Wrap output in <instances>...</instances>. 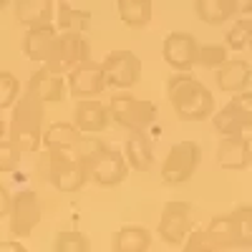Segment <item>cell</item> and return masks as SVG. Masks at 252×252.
Here are the masks:
<instances>
[{
	"label": "cell",
	"mask_w": 252,
	"mask_h": 252,
	"mask_svg": "<svg viewBox=\"0 0 252 252\" xmlns=\"http://www.w3.org/2000/svg\"><path fill=\"white\" fill-rule=\"evenodd\" d=\"M250 40H252V20L247 18H240L237 23L227 31V48H232V51H242L250 46Z\"/></svg>",
	"instance_id": "20"
},
{
	"label": "cell",
	"mask_w": 252,
	"mask_h": 252,
	"mask_svg": "<svg viewBox=\"0 0 252 252\" xmlns=\"http://www.w3.org/2000/svg\"><path fill=\"white\" fill-rule=\"evenodd\" d=\"M194 10H197V18L209 26H222L224 20L235 15L232 0H197Z\"/></svg>",
	"instance_id": "14"
},
{
	"label": "cell",
	"mask_w": 252,
	"mask_h": 252,
	"mask_svg": "<svg viewBox=\"0 0 252 252\" xmlns=\"http://www.w3.org/2000/svg\"><path fill=\"white\" fill-rule=\"evenodd\" d=\"M250 166H252V146H250Z\"/></svg>",
	"instance_id": "23"
},
{
	"label": "cell",
	"mask_w": 252,
	"mask_h": 252,
	"mask_svg": "<svg viewBox=\"0 0 252 252\" xmlns=\"http://www.w3.org/2000/svg\"><path fill=\"white\" fill-rule=\"evenodd\" d=\"M89 172L101 184H119L129 177V164H126V157L121 152H114L106 146V149L96 157V161L89 166Z\"/></svg>",
	"instance_id": "9"
},
{
	"label": "cell",
	"mask_w": 252,
	"mask_h": 252,
	"mask_svg": "<svg viewBox=\"0 0 252 252\" xmlns=\"http://www.w3.org/2000/svg\"><path fill=\"white\" fill-rule=\"evenodd\" d=\"M215 81L217 86L227 94L245 91L252 81V66L242 58H227L215 68Z\"/></svg>",
	"instance_id": "8"
},
{
	"label": "cell",
	"mask_w": 252,
	"mask_h": 252,
	"mask_svg": "<svg viewBox=\"0 0 252 252\" xmlns=\"http://www.w3.org/2000/svg\"><path fill=\"white\" fill-rule=\"evenodd\" d=\"M229 222H232L235 247H252V207H237L235 212H229Z\"/></svg>",
	"instance_id": "17"
},
{
	"label": "cell",
	"mask_w": 252,
	"mask_h": 252,
	"mask_svg": "<svg viewBox=\"0 0 252 252\" xmlns=\"http://www.w3.org/2000/svg\"><path fill=\"white\" fill-rule=\"evenodd\" d=\"M111 119L126 131H146L157 119V106L146 98H136L131 94H119L109 103Z\"/></svg>",
	"instance_id": "2"
},
{
	"label": "cell",
	"mask_w": 252,
	"mask_h": 252,
	"mask_svg": "<svg viewBox=\"0 0 252 252\" xmlns=\"http://www.w3.org/2000/svg\"><path fill=\"white\" fill-rule=\"evenodd\" d=\"M215 129L227 136V134H242L252 129V91H237L232 94V101L227 103L222 111L212 114Z\"/></svg>",
	"instance_id": "4"
},
{
	"label": "cell",
	"mask_w": 252,
	"mask_h": 252,
	"mask_svg": "<svg viewBox=\"0 0 252 252\" xmlns=\"http://www.w3.org/2000/svg\"><path fill=\"white\" fill-rule=\"evenodd\" d=\"M250 146L252 141L245 134H227L220 141L217 149V161L229 172H240L250 166Z\"/></svg>",
	"instance_id": "10"
},
{
	"label": "cell",
	"mask_w": 252,
	"mask_h": 252,
	"mask_svg": "<svg viewBox=\"0 0 252 252\" xmlns=\"http://www.w3.org/2000/svg\"><path fill=\"white\" fill-rule=\"evenodd\" d=\"M232 10H235V15L252 13V0H232Z\"/></svg>",
	"instance_id": "22"
},
{
	"label": "cell",
	"mask_w": 252,
	"mask_h": 252,
	"mask_svg": "<svg viewBox=\"0 0 252 252\" xmlns=\"http://www.w3.org/2000/svg\"><path fill=\"white\" fill-rule=\"evenodd\" d=\"M247 48H250V51H252V40H250V46H247Z\"/></svg>",
	"instance_id": "24"
},
{
	"label": "cell",
	"mask_w": 252,
	"mask_h": 252,
	"mask_svg": "<svg viewBox=\"0 0 252 252\" xmlns=\"http://www.w3.org/2000/svg\"><path fill=\"white\" fill-rule=\"evenodd\" d=\"M197 48H199V43L194 40V35L177 31V33L166 35L161 53H164V61L169 63L174 71H189V68H194Z\"/></svg>",
	"instance_id": "7"
},
{
	"label": "cell",
	"mask_w": 252,
	"mask_h": 252,
	"mask_svg": "<svg viewBox=\"0 0 252 252\" xmlns=\"http://www.w3.org/2000/svg\"><path fill=\"white\" fill-rule=\"evenodd\" d=\"M187 202H166L159 220V237L166 245H184L189 229H192V215Z\"/></svg>",
	"instance_id": "6"
},
{
	"label": "cell",
	"mask_w": 252,
	"mask_h": 252,
	"mask_svg": "<svg viewBox=\"0 0 252 252\" xmlns=\"http://www.w3.org/2000/svg\"><path fill=\"white\" fill-rule=\"evenodd\" d=\"M202 159V149L197 141H179L174 144L161 164V179L166 184H182L192 179Z\"/></svg>",
	"instance_id": "3"
},
{
	"label": "cell",
	"mask_w": 252,
	"mask_h": 252,
	"mask_svg": "<svg viewBox=\"0 0 252 252\" xmlns=\"http://www.w3.org/2000/svg\"><path fill=\"white\" fill-rule=\"evenodd\" d=\"M119 15L126 26L141 28L152 20V0H119Z\"/></svg>",
	"instance_id": "16"
},
{
	"label": "cell",
	"mask_w": 252,
	"mask_h": 252,
	"mask_svg": "<svg viewBox=\"0 0 252 252\" xmlns=\"http://www.w3.org/2000/svg\"><path fill=\"white\" fill-rule=\"evenodd\" d=\"M152 245V235L146 227L139 224H129V227H121L116 237H114V250L116 252H144L149 250Z\"/></svg>",
	"instance_id": "13"
},
{
	"label": "cell",
	"mask_w": 252,
	"mask_h": 252,
	"mask_svg": "<svg viewBox=\"0 0 252 252\" xmlns=\"http://www.w3.org/2000/svg\"><path fill=\"white\" fill-rule=\"evenodd\" d=\"M101 71H103V83H106V86L126 91L139 81L141 61L131 51H114L106 61H103Z\"/></svg>",
	"instance_id": "5"
},
{
	"label": "cell",
	"mask_w": 252,
	"mask_h": 252,
	"mask_svg": "<svg viewBox=\"0 0 252 252\" xmlns=\"http://www.w3.org/2000/svg\"><path fill=\"white\" fill-rule=\"evenodd\" d=\"M71 86L76 96H94L98 94L106 83H103V71L96 63H78L73 78H71Z\"/></svg>",
	"instance_id": "12"
},
{
	"label": "cell",
	"mask_w": 252,
	"mask_h": 252,
	"mask_svg": "<svg viewBox=\"0 0 252 252\" xmlns=\"http://www.w3.org/2000/svg\"><path fill=\"white\" fill-rule=\"evenodd\" d=\"M207 235L212 240L215 250L220 247H235V237H232V222H229V215H220L209 222Z\"/></svg>",
	"instance_id": "18"
},
{
	"label": "cell",
	"mask_w": 252,
	"mask_h": 252,
	"mask_svg": "<svg viewBox=\"0 0 252 252\" xmlns=\"http://www.w3.org/2000/svg\"><path fill=\"white\" fill-rule=\"evenodd\" d=\"M222 61H227V46H220V43H209V46H199L197 48V58H194V66H202V68H209L215 71Z\"/></svg>",
	"instance_id": "19"
},
{
	"label": "cell",
	"mask_w": 252,
	"mask_h": 252,
	"mask_svg": "<svg viewBox=\"0 0 252 252\" xmlns=\"http://www.w3.org/2000/svg\"><path fill=\"white\" fill-rule=\"evenodd\" d=\"M215 250V245H212V240H209V235H207V229H189V235H187V240H184V250Z\"/></svg>",
	"instance_id": "21"
},
{
	"label": "cell",
	"mask_w": 252,
	"mask_h": 252,
	"mask_svg": "<svg viewBox=\"0 0 252 252\" xmlns=\"http://www.w3.org/2000/svg\"><path fill=\"white\" fill-rule=\"evenodd\" d=\"M109 119H111L109 106H101V103H94V101L81 103L76 109V121H78L81 129H86V131H101L103 126L109 124Z\"/></svg>",
	"instance_id": "15"
},
{
	"label": "cell",
	"mask_w": 252,
	"mask_h": 252,
	"mask_svg": "<svg viewBox=\"0 0 252 252\" xmlns=\"http://www.w3.org/2000/svg\"><path fill=\"white\" fill-rule=\"evenodd\" d=\"M124 157L126 164L136 172H149V166L154 161V152H152V141L144 131H131V136L124 144Z\"/></svg>",
	"instance_id": "11"
},
{
	"label": "cell",
	"mask_w": 252,
	"mask_h": 252,
	"mask_svg": "<svg viewBox=\"0 0 252 252\" xmlns=\"http://www.w3.org/2000/svg\"><path fill=\"white\" fill-rule=\"evenodd\" d=\"M169 101L182 121H202L215 114V96L189 71H179L169 81Z\"/></svg>",
	"instance_id": "1"
}]
</instances>
